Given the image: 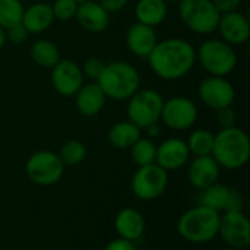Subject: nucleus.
I'll return each instance as SVG.
<instances>
[{
	"label": "nucleus",
	"mask_w": 250,
	"mask_h": 250,
	"mask_svg": "<svg viewBox=\"0 0 250 250\" xmlns=\"http://www.w3.org/2000/svg\"><path fill=\"white\" fill-rule=\"evenodd\" d=\"M168 186V171L158 164H149L138 167L135 171L130 189L133 195L141 201H154L160 198Z\"/></svg>",
	"instance_id": "obj_9"
},
{
	"label": "nucleus",
	"mask_w": 250,
	"mask_h": 250,
	"mask_svg": "<svg viewBox=\"0 0 250 250\" xmlns=\"http://www.w3.org/2000/svg\"><path fill=\"white\" fill-rule=\"evenodd\" d=\"M53 9V15L54 19L59 21H70L72 18H75L76 10H78V3L75 0H54V3L51 4Z\"/></svg>",
	"instance_id": "obj_30"
},
{
	"label": "nucleus",
	"mask_w": 250,
	"mask_h": 250,
	"mask_svg": "<svg viewBox=\"0 0 250 250\" xmlns=\"http://www.w3.org/2000/svg\"><path fill=\"white\" fill-rule=\"evenodd\" d=\"M186 145L189 148L190 155L193 157L211 155L214 145V133L207 129H196L189 135Z\"/></svg>",
	"instance_id": "obj_27"
},
{
	"label": "nucleus",
	"mask_w": 250,
	"mask_h": 250,
	"mask_svg": "<svg viewBox=\"0 0 250 250\" xmlns=\"http://www.w3.org/2000/svg\"><path fill=\"white\" fill-rule=\"evenodd\" d=\"M163 97L155 89H138L127 103V119L141 129L158 123L163 108Z\"/></svg>",
	"instance_id": "obj_8"
},
{
	"label": "nucleus",
	"mask_w": 250,
	"mask_h": 250,
	"mask_svg": "<svg viewBox=\"0 0 250 250\" xmlns=\"http://www.w3.org/2000/svg\"><path fill=\"white\" fill-rule=\"evenodd\" d=\"M75 1H76V3L79 4V3H85V1H89V0H75Z\"/></svg>",
	"instance_id": "obj_40"
},
{
	"label": "nucleus",
	"mask_w": 250,
	"mask_h": 250,
	"mask_svg": "<svg viewBox=\"0 0 250 250\" xmlns=\"http://www.w3.org/2000/svg\"><path fill=\"white\" fill-rule=\"evenodd\" d=\"M83 73L78 63L69 59H60L51 67V83L57 94L63 97H75L83 85Z\"/></svg>",
	"instance_id": "obj_13"
},
{
	"label": "nucleus",
	"mask_w": 250,
	"mask_h": 250,
	"mask_svg": "<svg viewBox=\"0 0 250 250\" xmlns=\"http://www.w3.org/2000/svg\"><path fill=\"white\" fill-rule=\"evenodd\" d=\"M107 98L123 101L129 100L141 86V75L138 69L126 62H111L97 81Z\"/></svg>",
	"instance_id": "obj_4"
},
{
	"label": "nucleus",
	"mask_w": 250,
	"mask_h": 250,
	"mask_svg": "<svg viewBox=\"0 0 250 250\" xmlns=\"http://www.w3.org/2000/svg\"><path fill=\"white\" fill-rule=\"evenodd\" d=\"M158 42L155 29L144 23H133L126 34V44L130 53L141 59H148L155 44Z\"/></svg>",
	"instance_id": "obj_20"
},
{
	"label": "nucleus",
	"mask_w": 250,
	"mask_h": 250,
	"mask_svg": "<svg viewBox=\"0 0 250 250\" xmlns=\"http://www.w3.org/2000/svg\"><path fill=\"white\" fill-rule=\"evenodd\" d=\"M196 60L211 76H229L237 64L234 48L223 40H207L196 51Z\"/></svg>",
	"instance_id": "obj_5"
},
{
	"label": "nucleus",
	"mask_w": 250,
	"mask_h": 250,
	"mask_svg": "<svg viewBox=\"0 0 250 250\" xmlns=\"http://www.w3.org/2000/svg\"><path fill=\"white\" fill-rule=\"evenodd\" d=\"M190 160V152L186 141L180 138H168L157 146L155 164L166 171H176L183 168Z\"/></svg>",
	"instance_id": "obj_14"
},
{
	"label": "nucleus",
	"mask_w": 250,
	"mask_h": 250,
	"mask_svg": "<svg viewBox=\"0 0 250 250\" xmlns=\"http://www.w3.org/2000/svg\"><path fill=\"white\" fill-rule=\"evenodd\" d=\"M6 41H7V40H6V29L0 26V50L4 47Z\"/></svg>",
	"instance_id": "obj_39"
},
{
	"label": "nucleus",
	"mask_w": 250,
	"mask_h": 250,
	"mask_svg": "<svg viewBox=\"0 0 250 250\" xmlns=\"http://www.w3.org/2000/svg\"><path fill=\"white\" fill-rule=\"evenodd\" d=\"M25 171L34 185L48 188L57 185L62 180L64 174V166L56 152L44 149L34 152L28 158Z\"/></svg>",
	"instance_id": "obj_7"
},
{
	"label": "nucleus",
	"mask_w": 250,
	"mask_h": 250,
	"mask_svg": "<svg viewBox=\"0 0 250 250\" xmlns=\"http://www.w3.org/2000/svg\"><path fill=\"white\" fill-rule=\"evenodd\" d=\"M135 16L139 23L148 26H158L167 16V1L164 0H138L135 6Z\"/></svg>",
	"instance_id": "obj_22"
},
{
	"label": "nucleus",
	"mask_w": 250,
	"mask_h": 250,
	"mask_svg": "<svg viewBox=\"0 0 250 250\" xmlns=\"http://www.w3.org/2000/svg\"><path fill=\"white\" fill-rule=\"evenodd\" d=\"M220 212L196 205L183 212L177 221V231L182 239L193 245H204L218 237Z\"/></svg>",
	"instance_id": "obj_3"
},
{
	"label": "nucleus",
	"mask_w": 250,
	"mask_h": 250,
	"mask_svg": "<svg viewBox=\"0 0 250 250\" xmlns=\"http://www.w3.org/2000/svg\"><path fill=\"white\" fill-rule=\"evenodd\" d=\"M211 155L221 168L239 170L245 167L250 158L248 133L237 126L221 129L217 135H214Z\"/></svg>",
	"instance_id": "obj_2"
},
{
	"label": "nucleus",
	"mask_w": 250,
	"mask_h": 250,
	"mask_svg": "<svg viewBox=\"0 0 250 250\" xmlns=\"http://www.w3.org/2000/svg\"><path fill=\"white\" fill-rule=\"evenodd\" d=\"M29 32L25 29V26L22 23H18V25H13L10 28L6 29V40H9L10 42L13 44H22L26 41Z\"/></svg>",
	"instance_id": "obj_32"
},
{
	"label": "nucleus",
	"mask_w": 250,
	"mask_h": 250,
	"mask_svg": "<svg viewBox=\"0 0 250 250\" xmlns=\"http://www.w3.org/2000/svg\"><path fill=\"white\" fill-rule=\"evenodd\" d=\"M217 29L220 31L223 41L229 42L230 45L245 44L250 37L249 19L239 10L223 13L220 16Z\"/></svg>",
	"instance_id": "obj_16"
},
{
	"label": "nucleus",
	"mask_w": 250,
	"mask_h": 250,
	"mask_svg": "<svg viewBox=\"0 0 250 250\" xmlns=\"http://www.w3.org/2000/svg\"><path fill=\"white\" fill-rule=\"evenodd\" d=\"M107 97L103 92L98 82L83 83L75 94V103L78 111L85 117H94L100 114L105 105Z\"/></svg>",
	"instance_id": "obj_19"
},
{
	"label": "nucleus",
	"mask_w": 250,
	"mask_h": 250,
	"mask_svg": "<svg viewBox=\"0 0 250 250\" xmlns=\"http://www.w3.org/2000/svg\"><path fill=\"white\" fill-rule=\"evenodd\" d=\"M179 16L196 34H211L217 29L221 13L212 0H180Z\"/></svg>",
	"instance_id": "obj_6"
},
{
	"label": "nucleus",
	"mask_w": 250,
	"mask_h": 250,
	"mask_svg": "<svg viewBox=\"0 0 250 250\" xmlns=\"http://www.w3.org/2000/svg\"><path fill=\"white\" fill-rule=\"evenodd\" d=\"M221 250H242V249H231V248H226V249H221Z\"/></svg>",
	"instance_id": "obj_41"
},
{
	"label": "nucleus",
	"mask_w": 250,
	"mask_h": 250,
	"mask_svg": "<svg viewBox=\"0 0 250 250\" xmlns=\"http://www.w3.org/2000/svg\"><path fill=\"white\" fill-rule=\"evenodd\" d=\"M130 157L132 161L138 167L155 164V157H157V145L152 139L141 136L132 146H130Z\"/></svg>",
	"instance_id": "obj_26"
},
{
	"label": "nucleus",
	"mask_w": 250,
	"mask_h": 250,
	"mask_svg": "<svg viewBox=\"0 0 250 250\" xmlns=\"http://www.w3.org/2000/svg\"><path fill=\"white\" fill-rule=\"evenodd\" d=\"M164 1H180V0H164Z\"/></svg>",
	"instance_id": "obj_42"
},
{
	"label": "nucleus",
	"mask_w": 250,
	"mask_h": 250,
	"mask_svg": "<svg viewBox=\"0 0 250 250\" xmlns=\"http://www.w3.org/2000/svg\"><path fill=\"white\" fill-rule=\"evenodd\" d=\"M104 250H138V248L133 242L117 237V239L111 240Z\"/></svg>",
	"instance_id": "obj_36"
},
{
	"label": "nucleus",
	"mask_w": 250,
	"mask_h": 250,
	"mask_svg": "<svg viewBox=\"0 0 250 250\" xmlns=\"http://www.w3.org/2000/svg\"><path fill=\"white\" fill-rule=\"evenodd\" d=\"M129 0H100L98 3L108 12V13H116L120 12Z\"/></svg>",
	"instance_id": "obj_37"
},
{
	"label": "nucleus",
	"mask_w": 250,
	"mask_h": 250,
	"mask_svg": "<svg viewBox=\"0 0 250 250\" xmlns=\"http://www.w3.org/2000/svg\"><path fill=\"white\" fill-rule=\"evenodd\" d=\"M145 218L135 208H123L114 218V229L120 239L136 243L145 234Z\"/></svg>",
	"instance_id": "obj_17"
},
{
	"label": "nucleus",
	"mask_w": 250,
	"mask_h": 250,
	"mask_svg": "<svg viewBox=\"0 0 250 250\" xmlns=\"http://www.w3.org/2000/svg\"><path fill=\"white\" fill-rule=\"evenodd\" d=\"M243 208H245V198H243V195L239 190L231 189L230 190V199H229L227 211H243Z\"/></svg>",
	"instance_id": "obj_35"
},
{
	"label": "nucleus",
	"mask_w": 250,
	"mask_h": 250,
	"mask_svg": "<svg viewBox=\"0 0 250 250\" xmlns=\"http://www.w3.org/2000/svg\"><path fill=\"white\" fill-rule=\"evenodd\" d=\"M218 123H220L221 129L236 126V113H234V110L231 107L218 110Z\"/></svg>",
	"instance_id": "obj_33"
},
{
	"label": "nucleus",
	"mask_w": 250,
	"mask_h": 250,
	"mask_svg": "<svg viewBox=\"0 0 250 250\" xmlns=\"http://www.w3.org/2000/svg\"><path fill=\"white\" fill-rule=\"evenodd\" d=\"M23 4L21 0H0V26L7 29L22 22Z\"/></svg>",
	"instance_id": "obj_29"
},
{
	"label": "nucleus",
	"mask_w": 250,
	"mask_h": 250,
	"mask_svg": "<svg viewBox=\"0 0 250 250\" xmlns=\"http://www.w3.org/2000/svg\"><path fill=\"white\" fill-rule=\"evenodd\" d=\"M142 136V129L129 120L117 122L108 130V142L116 149H130V146Z\"/></svg>",
	"instance_id": "obj_23"
},
{
	"label": "nucleus",
	"mask_w": 250,
	"mask_h": 250,
	"mask_svg": "<svg viewBox=\"0 0 250 250\" xmlns=\"http://www.w3.org/2000/svg\"><path fill=\"white\" fill-rule=\"evenodd\" d=\"M212 3L217 7V10L223 15V13L239 10V7L242 4V0H212Z\"/></svg>",
	"instance_id": "obj_34"
},
{
	"label": "nucleus",
	"mask_w": 250,
	"mask_h": 250,
	"mask_svg": "<svg viewBox=\"0 0 250 250\" xmlns=\"http://www.w3.org/2000/svg\"><path fill=\"white\" fill-rule=\"evenodd\" d=\"M145 132H146V138H149V139L157 138L160 135V126H158V123H152V125L146 126L145 127Z\"/></svg>",
	"instance_id": "obj_38"
},
{
	"label": "nucleus",
	"mask_w": 250,
	"mask_h": 250,
	"mask_svg": "<svg viewBox=\"0 0 250 250\" xmlns=\"http://www.w3.org/2000/svg\"><path fill=\"white\" fill-rule=\"evenodd\" d=\"M230 190L231 188L223 185V183H214L202 190H199L198 195V205H204L207 208H211L217 212H226L229 207L230 199Z\"/></svg>",
	"instance_id": "obj_24"
},
{
	"label": "nucleus",
	"mask_w": 250,
	"mask_h": 250,
	"mask_svg": "<svg viewBox=\"0 0 250 250\" xmlns=\"http://www.w3.org/2000/svg\"><path fill=\"white\" fill-rule=\"evenodd\" d=\"M151 70L161 79L176 81L186 76L196 63V50L183 38L158 41L148 56Z\"/></svg>",
	"instance_id": "obj_1"
},
{
	"label": "nucleus",
	"mask_w": 250,
	"mask_h": 250,
	"mask_svg": "<svg viewBox=\"0 0 250 250\" xmlns=\"http://www.w3.org/2000/svg\"><path fill=\"white\" fill-rule=\"evenodd\" d=\"M198 94L202 103L215 111L231 107L236 98L234 86L221 76H209L204 79L199 83Z\"/></svg>",
	"instance_id": "obj_12"
},
{
	"label": "nucleus",
	"mask_w": 250,
	"mask_h": 250,
	"mask_svg": "<svg viewBox=\"0 0 250 250\" xmlns=\"http://www.w3.org/2000/svg\"><path fill=\"white\" fill-rule=\"evenodd\" d=\"M218 236L231 249L246 250L250 245V221L243 211H227L220 215Z\"/></svg>",
	"instance_id": "obj_10"
},
{
	"label": "nucleus",
	"mask_w": 250,
	"mask_h": 250,
	"mask_svg": "<svg viewBox=\"0 0 250 250\" xmlns=\"http://www.w3.org/2000/svg\"><path fill=\"white\" fill-rule=\"evenodd\" d=\"M104 66H105V63L101 59L89 57V59H86V62L83 63V66L81 69H82L83 78H88L91 82H97L104 70Z\"/></svg>",
	"instance_id": "obj_31"
},
{
	"label": "nucleus",
	"mask_w": 250,
	"mask_h": 250,
	"mask_svg": "<svg viewBox=\"0 0 250 250\" xmlns=\"http://www.w3.org/2000/svg\"><path fill=\"white\" fill-rule=\"evenodd\" d=\"M220 173L221 167L212 155L193 157L188 167V180L195 189L202 190L217 183L220 179Z\"/></svg>",
	"instance_id": "obj_15"
},
{
	"label": "nucleus",
	"mask_w": 250,
	"mask_h": 250,
	"mask_svg": "<svg viewBox=\"0 0 250 250\" xmlns=\"http://www.w3.org/2000/svg\"><path fill=\"white\" fill-rule=\"evenodd\" d=\"M54 22V15L51 4L48 3H34L23 10L22 25L29 34H40L48 29Z\"/></svg>",
	"instance_id": "obj_21"
},
{
	"label": "nucleus",
	"mask_w": 250,
	"mask_h": 250,
	"mask_svg": "<svg viewBox=\"0 0 250 250\" xmlns=\"http://www.w3.org/2000/svg\"><path fill=\"white\" fill-rule=\"evenodd\" d=\"M31 57L41 67H53L60 60V51L50 40H38L31 45Z\"/></svg>",
	"instance_id": "obj_25"
},
{
	"label": "nucleus",
	"mask_w": 250,
	"mask_h": 250,
	"mask_svg": "<svg viewBox=\"0 0 250 250\" xmlns=\"http://www.w3.org/2000/svg\"><path fill=\"white\" fill-rule=\"evenodd\" d=\"M160 120L173 130L190 129L198 120V107L188 97H173L163 103Z\"/></svg>",
	"instance_id": "obj_11"
},
{
	"label": "nucleus",
	"mask_w": 250,
	"mask_h": 250,
	"mask_svg": "<svg viewBox=\"0 0 250 250\" xmlns=\"http://www.w3.org/2000/svg\"><path fill=\"white\" fill-rule=\"evenodd\" d=\"M75 18L78 23L89 32H103L110 25V13L95 0L79 3Z\"/></svg>",
	"instance_id": "obj_18"
},
{
	"label": "nucleus",
	"mask_w": 250,
	"mask_h": 250,
	"mask_svg": "<svg viewBox=\"0 0 250 250\" xmlns=\"http://www.w3.org/2000/svg\"><path fill=\"white\" fill-rule=\"evenodd\" d=\"M86 152H88L86 146L82 141L70 139L62 145L57 155L62 160L64 167H75V166H79L86 158Z\"/></svg>",
	"instance_id": "obj_28"
}]
</instances>
